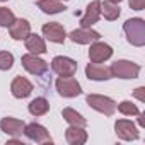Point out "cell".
Returning a JSON list of instances; mask_svg holds the SVG:
<instances>
[{
    "label": "cell",
    "instance_id": "cell-1",
    "mask_svg": "<svg viewBox=\"0 0 145 145\" xmlns=\"http://www.w3.org/2000/svg\"><path fill=\"white\" fill-rule=\"evenodd\" d=\"M126 41L137 48L145 46V21L140 17H131L123 24Z\"/></svg>",
    "mask_w": 145,
    "mask_h": 145
},
{
    "label": "cell",
    "instance_id": "cell-2",
    "mask_svg": "<svg viewBox=\"0 0 145 145\" xmlns=\"http://www.w3.org/2000/svg\"><path fill=\"white\" fill-rule=\"evenodd\" d=\"M140 70L142 67L135 61H130V60H116L114 63H111L109 67V72H111V77H116V79H125V80H130V79H137L140 75Z\"/></svg>",
    "mask_w": 145,
    "mask_h": 145
},
{
    "label": "cell",
    "instance_id": "cell-3",
    "mask_svg": "<svg viewBox=\"0 0 145 145\" xmlns=\"http://www.w3.org/2000/svg\"><path fill=\"white\" fill-rule=\"evenodd\" d=\"M86 103L97 113L104 114V116H113L116 111V101L108 97V96H101V94H89L86 97Z\"/></svg>",
    "mask_w": 145,
    "mask_h": 145
},
{
    "label": "cell",
    "instance_id": "cell-4",
    "mask_svg": "<svg viewBox=\"0 0 145 145\" xmlns=\"http://www.w3.org/2000/svg\"><path fill=\"white\" fill-rule=\"evenodd\" d=\"M77 61L75 60H72L68 56H55L51 60V70L55 72V74L58 77H74L77 74Z\"/></svg>",
    "mask_w": 145,
    "mask_h": 145
},
{
    "label": "cell",
    "instance_id": "cell-5",
    "mask_svg": "<svg viewBox=\"0 0 145 145\" xmlns=\"http://www.w3.org/2000/svg\"><path fill=\"white\" fill-rule=\"evenodd\" d=\"M55 87L61 97H77L82 94V87L77 79L74 77H58Z\"/></svg>",
    "mask_w": 145,
    "mask_h": 145
},
{
    "label": "cell",
    "instance_id": "cell-6",
    "mask_svg": "<svg viewBox=\"0 0 145 145\" xmlns=\"http://www.w3.org/2000/svg\"><path fill=\"white\" fill-rule=\"evenodd\" d=\"M21 63H22V67L29 72L31 75H43V74H46L48 68H50L48 63L43 58H39V55H33V53L22 55Z\"/></svg>",
    "mask_w": 145,
    "mask_h": 145
},
{
    "label": "cell",
    "instance_id": "cell-7",
    "mask_svg": "<svg viewBox=\"0 0 145 145\" xmlns=\"http://www.w3.org/2000/svg\"><path fill=\"white\" fill-rule=\"evenodd\" d=\"M114 133H116V137L120 140H125V142L138 140V128L130 120H116V123H114Z\"/></svg>",
    "mask_w": 145,
    "mask_h": 145
},
{
    "label": "cell",
    "instance_id": "cell-8",
    "mask_svg": "<svg viewBox=\"0 0 145 145\" xmlns=\"http://www.w3.org/2000/svg\"><path fill=\"white\" fill-rule=\"evenodd\" d=\"M24 135L31 140V142H36V143H53V138L50 135V131L39 125V123H29L24 126Z\"/></svg>",
    "mask_w": 145,
    "mask_h": 145
},
{
    "label": "cell",
    "instance_id": "cell-9",
    "mask_svg": "<svg viewBox=\"0 0 145 145\" xmlns=\"http://www.w3.org/2000/svg\"><path fill=\"white\" fill-rule=\"evenodd\" d=\"M113 56V48L108 44V43H103V41H94L91 43V48H89V60L92 63H103L106 60H109Z\"/></svg>",
    "mask_w": 145,
    "mask_h": 145
},
{
    "label": "cell",
    "instance_id": "cell-10",
    "mask_svg": "<svg viewBox=\"0 0 145 145\" xmlns=\"http://www.w3.org/2000/svg\"><path fill=\"white\" fill-rule=\"evenodd\" d=\"M41 31H43V36L48 41H51V43L61 44L67 39V31H65V27L60 22H46Z\"/></svg>",
    "mask_w": 145,
    "mask_h": 145
},
{
    "label": "cell",
    "instance_id": "cell-11",
    "mask_svg": "<svg viewBox=\"0 0 145 145\" xmlns=\"http://www.w3.org/2000/svg\"><path fill=\"white\" fill-rule=\"evenodd\" d=\"M67 36L74 41V43H77V44H91V43L101 39V34L97 31H94L92 27H80V29L72 31Z\"/></svg>",
    "mask_w": 145,
    "mask_h": 145
},
{
    "label": "cell",
    "instance_id": "cell-12",
    "mask_svg": "<svg viewBox=\"0 0 145 145\" xmlns=\"http://www.w3.org/2000/svg\"><path fill=\"white\" fill-rule=\"evenodd\" d=\"M33 91H34V86L26 77H21V75H17L10 84V92L16 99H26L33 94Z\"/></svg>",
    "mask_w": 145,
    "mask_h": 145
},
{
    "label": "cell",
    "instance_id": "cell-13",
    "mask_svg": "<svg viewBox=\"0 0 145 145\" xmlns=\"http://www.w3.org/2000/svg\"><path fill=\"white\" fill-rule=\"evenodd\" d=\"M86 77L89 80H96V82H103V80L113 79L111 72H109V67H104L101 63H92V61H89L87 67H86Z\"/></svg>",
    "mask_w": 145,
    "mask_h": 145
},
{
    "label": "cell",
    "instance_id": "cell-14",
    "mask_svg": "<svg viewBox=\"0 0 145 145\" xmlns=\"http://www.w3.org/2000/svg\"><path fill=\"white\" fill-rule=\"evenodd\" d=\"M101 17V0H92L80 19V27H92Z\"/></svg>",
    "mask_w": 145,
    "mask_h": 145
},
{
    "label": "cell",
    "instance_id": "cell-15",
    "mask_svg": "<svg viewBox=\"0 0 145 145\" xmlns=\"http://www.w3.org/2000/svg\"><path fill=\"white\" fill-rule=\"evenodd\" d=\"M24 126L26 123L17 120V118H12V116H5L0 121V130L4 133H7L9 137H21L24 133Z\"/></svg>",
    "mask_w": 145,
    "mask_h": 145
},
{
    "label": "cell",
    "instance_id": "cell-16",
    "mask_svg": "<svg viewBox=\"0 0 145 145\" xmlns=\"http://www.w3.org/2000/svg\"><path fill=\"white\" fill-rule=\"evenodd\" d=\"M7 29H9V34H10V38L14 41H22V39H26L29 36L31 24H29L27 19H16Z\"/></svg>",
    "mask_w": 145,
    "mask_h": 145
},
{
    "label": "cell",
    "instance_id": "cell-17",
    "mask_svg": "<svg viewBox=\"0 0 145 145\" xmlns=\"http://www.w3.org/2000/svg\"><path fill=\"white\" fill-rule=\"evenodd\" d=\"M87 138H89V135L86 131V126H74V125H70L65 130V140L70 145H84L87 142Z\"/></svg>",
    "mask_w": 145,
    "mask_h": 145
},
{
    "label": "cell",
    "instance_id": "cell-18",
    "mask_svg": "<svg viewBox=\"0 0 145 145\" xmlns=\"http://www.w3.org/2000/svg\"><path fill=\"white\" fill-rule=\"evenodd\" d=\"M24 41H26V50L29 53H33V55H43V53H46V43H44V39L41 36L29 33V36Z\"/></svg>",
    "mask_w": 145,
    "mask_h": 145
},
{
    "label": "cell",
    "instance_id": "cell-19",
    "mask_svg": "<svg viewBox=\"0 0 145 145\" xmlns=\"http://www.w3.org/2000/svg\"><path fill=\"white\" fill-rule=\"evenodd\" d=\"M36 5H38V9L41 10V12H44V14H60V12H63L67 7L63 5V2L61 0H38L36 2Z\"/></svg>",
    "mask_w": 145,
    "mask_h": 145
},
{
    "label": "cell",
    "instance_id": "cell-20",
    "mask_svg": "<svg viewBox=\"0 0 145 145\" xmlns=\"http://www.w3.org/2000/svg\"><path fill=\"white\" fill-rule=\"evenodd\" d=\"M61 116H63V120L68 125H74V126H87V120L80 113H77L75 109H72V108H65L61 111Z\"/></svg>",
    "mask_w": 145,
    "mask_h": 145
},
{
    "label": "cell",
    "instance_id": "cell-21",
    "mask_svg": "<svg viewBox=\"0 0 145 145\" xmlns=\"http://www.w3.org/2000/svg\"><path fill=\"white\" fill-rule=\"evenodd\" d=\"M27 109H29V113L33 116H43V114H46L50 111V103L44 97H36V99H33L29 103Z\"/></svg>",
    "mask_w": 145,
    "mask_h": 145
},
{
    "label": "cell",
    "instance_id": "cell-22",
    "mask_svg": "<svg viewBox=\"0 0 145 145\" xmlns=\"http://www.w3.org/2000/svg\"><path fill=\"white\" fill-rule=\"evenodd\" d=\"M121 14V9L118 4L114 2H109V0H106V2H101V16H104V19L108 21H116Z\"/></svg>",
    "mask_w": 145,
    "mask_h": 145
},
{
    "label": "cell",
    "instance_id": "cell-23",
    "mask_svg": "<svg viewBox=\"0 0 145 145\" xmlns=\"http://www.w3.org/2000/svg\"><path fill=\"white\" fill-rule=\"evenodd\" d=\"M116 109L125 114V116H138L142 111L137 108V104H133L131 101H121L120 104H116Z\"/></svg>",
    "mask_w": 145,
    "mask_h": 145
},
{
    "label": "cell",
    "instance_id": "cell-24",
    "mask_svg": "<svg viewBox=\"0 0 145 145\" xmlns=\"http://www.w3.org/2000/svg\"><path fill=\"white\" fill-rule=\"evenodd\" d=\"M14 21H16V16L10 9L0 7V27H9Z\"/></svg>",
    "mask_w": 145,
    "mask_h": 145
},
{
    "label": "cell",
    "instance_id": "cell-25",
    "mask_svg": "<svg viewBox=\"0 0 145 145\" xmlns=\"http://www.w3.org/2000/svg\"><path fill=\"white\" fill-rule=\"evenodd\" d=\"M14 65V55L10 51H0V70H10Z\"/></svg>",
    "mask_w": 145,
    "mask_h": 145
},
{
    "label": "cell",
    "instance_id": "cell-26",
    "mask_svg": "<svg viewBox=\"0 0 145 145\" xmlns=\"http://www.w3.org/2000/svg\"><path fill=\"white\" fill-rule=\"evenodd\" d=\"M128 5L133 10H143L145 9V0H128Z\"/></svg>",
    "mask_w": 145,
    "mask_h": 145
},
{
    "label": "cell",
    "instance_id": "cell-27",
    "mask_svg": "<svg viewBox=\"0 0 145 145\" xmlns=\"http://www.w3.org/2000/svg\"><path fill=\"white\" fill-rule=\"evenodd\" d=\"M133 96L140 101V103H145V87L142 86V87H137L135 91H133Z\"/></svg>",
    "mask_w": 145,
    "mask_h": 145
},
{
    "label": "cell",
    "instance_id": "cell-28",
    "mask_svg": "<svg viewBox=\"0 0 145 145\" xmlns=\"http://www.w3.org/2000/svg\"><path fill=\"white\" fill-rule=\"evenodd\" d=\"M109 2H114V4H120V2H121V0H109Z\"/></svg>",
    "mask_w": 145,
    "mask_h": 145
},
{
    "label": "cell",
    "instance_id": "cell-29",
    "mask_svg": "<svg viewBox=\"0 0 145 145\" xmlns=\"http://www.w3.org/2000/svg\"><path fill=\"white\" fill-rule=\"evenodd\" d=\"M0 2H7V0H0Z\"/></svg>",
    "mask_w": 145,
    "mask_h": 145
}]
</instances>
